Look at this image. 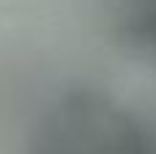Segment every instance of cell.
<instances>
[{"mask_svg":"<svg viewBox=\"0 0 156 154\" xmlns=\"http://www.w3.org/2000/svg\"><path fill=\"white\" fill-rule=\"evenodd\" d=\"M121 33L126 47L156 69V0H123Z\"/></svg>","mask_w":156,"mask_h":154,"instance_id":"2","label":"cell"},{"mask_svg":"<svg viewBox=\"0 0 156 154\" xmlns=\"http://www.w3.org/2000/svg\"><path fill=\"white\" fill-rule=\"evenodd\" d=\"M27 154H156V105L74 88L44 113Z\"/></svg>","mask_w":156,"mask_h":154,"instance_id":"1","label":"cell"}]
</instances>
